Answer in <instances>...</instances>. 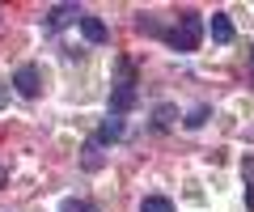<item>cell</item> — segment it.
Returning <instances> with one entry per match:
<instances>
[{
  "instance_id": "obj_1",
  "label": "cell",
  "mask_w": 254,
  "mask_h": 212,
  "mask_svg": "<svg viewBox=\"0 0 254 212\" xmlns=\"http://www.w3.org/2000/svg\"><path fill=\"white\" fill-rule=\"evenodd\" d=\"M165 43L178 51V56H187V51H195V47L203 43V17L195 9L178 13V21H174V30H165Z\"/></svg>"
},
{
  "instance_id": "obj_14",
  "label": "cell",
  "mask_w": 254,
  "mask_h": 212,
  "mask_svg": "<svg viewBox=\"0 0 254 212\" xmlns=\"http://www.w3.org/2000/svg\"><path fill=\"white\" fill-rule=\"evenodd\" d=\"M246 178H250V187H254V161H246Z\"/></svg>"
},
{
  "instance_id": "obj_3",
  "label": "cell",
  "mask_w": 254,
  "mask_h": 212,
  "mask_svg": "<svg viewBox=\"0 0 254 212\" xmlns=\"http://www.w3.org/2000/svg\"><path fill=\"white\" fill-rule=\"evenodd\" d=\"M13 85H17L21 98H38V89H43V81H38V68H34V64H21L17 72H13Z\"/></svg>"
},
{
  "instance_id": "obj_7",
  "label": "cell",
  "mask_w": 254,
  "mask_h": 212,
  "mask_svg": "<svg viewBox=\"0 0 254 212\" xmlns=\"http://www.w3.org/2000/svg\"><path fill=\"white\" fill-rule=\"evenodd\" d=\"M208 34H212V43H233V21H229V13H212Z\"/></svg>"
},
{
  "instance_id": "obj_13",
  "label": "cell",
  "mask_w": 254,
  "mask_h": 212,
  "mask_svg": "<svg viewBox=\"0 0 254 212\" xmlns=\"http://www.w3.org/2000/svg\"><path fill=\"white\" fill-rule=\"evenodd\" d=\"M246 208L254 212V187H246Z\"/></svg>"
},
{
  "instance_id": "obj_11",
  "label": "cell",
  "mask_w": 254,
  "mask_h": 212,
  "mask_svg": "<svg viewBox=\"0 0 254 212\" xmlns=\"http://www.w3.org/2000/svg\"><path fill=\"white\" fill-rule=\"evenodd\" d=\"M208 115H212L208 106H195V111H190V115H187V119H182V123H187V128L195 132V128H203V123H208Z\"/></svg>"
},
{
  "instance_id": "obj_16",
  "label": "cell",
  "mask_w": 254,
  "mask_h": 212,
  "mask_svg": "<svg viewBox=\"0 0 254 212\" xmlns=\"http://www.w3.org/2000/svg\"><path fill=\"white\" fill-rule=\"evenodd\" d=\"M250 68H254V47H250Z\"/></svg>"
},
{
  "instance_id": "obj_10",
  "label": "cell",
  "mask_w": 254,
  "mask_h": 212,
  "mask_svg": "<svg viewBox=\"0 0 254 212\" xmlns=\"http://www.w3.org/2000/svg\"><path fill=\"white\" fill-rule=\"evenodd\" d=\"M140 212H174V204L165 200V195H144V200H140Z\"/></svg>"
},
{
  "instance_id": "obj_5",
  "label": "cell",
  "mask_w": 254,
  "mask_h": 212,
  "mask_svg": "<svg viewBox=\"0 0 254 212\" xmlns=\"http://www.w3.org/2000/svg\"><path fill=\"white\" fill-rule=\"evenodd\" d=\"M81 34H85V43L102 47V43L110 38V30H106V21H102V17H89V13H81Z\"/></svg>"
},
{
  "instance_id": "obj_12",
  "label": "cell",
  "mask_w": 254,
  "mask_h": 212,
  "mask_svg": "<svg viewBox=\"0 0 254 212\" xmlns=\"http://www.w3.org/2000/svg\"><path fill=\"white\" fill-rule=\"evenodd\" d=\"M64 212H102L98 204H85V200H64Z\"/></svg>"
},
{
  "instance_id": "obj_15",
  "label": "cell",
  "mask_w": 254,
  "mask_h": 212,
  "mask_svg": "<svg viewBox=\"0 0 254 212\" xmlns=\"http://www.w3.org/2000/svg\"><path fill=\"white\" fill-rule=\"evenodd\" d=\"M0 187H4V166H0Z\"/></svg>"
},
{
  "instance_id": "obj_2",
  "label": "cell",
  "mask_w": 254,
  "mask_h": 212,
  "mask_svg": "<svg viewBox=\"0 0 254 212\" xmlns=\"http://www.w3.org/2000/svg\"><path fill=\"white\" fill-rule=\"evenodd\" d=\"M131 106H136V81H119L115 89H110V115H119V119H123Z\"/></svg>"
},
{
  "instance_id": "obj_4",
  "label": "cell",
  "mask_w": 254,
  "mask_h": 212,
  "mask_svg": "<svg viewBox=\"0 0 254 212\" xmlns=\"http://www.w3.org/2000/svg\"><path fill=\"white\" fill-rule=\"evenodd\" d=\"M72 21H81V9L76 4H55V9H47V30H64V26H72Z\"/></svg>"
},
{
  "instance_id": "obj_8",
  "label": "cell",
  "mask_w": 254,
  "mask_h": 212,
  "mask_svg": "<svg viewBox=\"0 0 254 212\" xmlns=\"http://www.w3.org/2000/svg\"><path fill=\"white\" fill-rule=\"evenodd\" d=\"M174 119H178V111H174L170 102H161V106L153 111V128H157V132H170V128H174Z\"/></svg>"
},
{
  "instance_id": "obj_9",
  "label": "cell",
  "mask_w": 254,
  "mask_h": 212,
  "mask_svg": "<svg viewBox=\"0 0 254 212\" xmlns=\"http://www.w3.org/2000/svg\"><path fill=\"white\" fill-rule=\"evenodd\" d=\"M81 161H85V170H102V144H98V140H85V157H81Z\"/></svg>"
},
{
  "instance_id": "obj_6",
  "label": "cell",
  "mask_w": 254,
  "mask_h": 212,
  "mask_svg": "<svg viewBox=\"0 0 254 212\" xmlns=\"http://www.w3.org/2000/svg\"><path fill=\"white\" fill-rule=\"evenodd\" d=\"M93 140H98V144H115V140H123V119H119V115H106L102 128L93 132Z\"/></svg>"
}]
</instances>
